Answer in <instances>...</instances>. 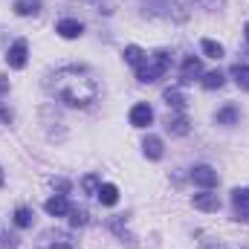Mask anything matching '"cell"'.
Masks as SVG:
<instances>
[{
	"label": "cell",
	"mask_w": 249,
	"mask_h": 249,
	"mask_svg": "<svg viewBox=\"0 0 249 249\" xmlns=\"http://www.w3.org/2000/svg\"><path fill=\"white\" fill-rule=\"evenodd\" d=\"M32 220H35V212H32V209H26V206H18V209H15V226L29 229Z\"/></svg>",
	"instance_id": "cell-17"
},
{
	"label": "cell",
	"mask_w": 249,
	"mask_h": 249,
	"mask_svg": "<svg viewBox=\"0 0 249 249\" xmlns=\"http://www.w3.org/2000/svg\"><path fill=\"white\" fill-rule=\"evenodd\" d=\"M165 127H168V133H174V136H186L188 130V119H186V113H177V116H168L165 119Z\"/></svg>",
	"instance_id": "cell-11"
},
{
	"label": "cell",
	"mask_w": 249,
	"mask_h": 249,
	"mask_svg": "<svg viewBox=\"0 0 249 249\" xmlns=\"http://www.w3.org/2000/svg\"><path fill=\"white\" fill-rule=\"evenodd\" d=\"M244 32H247V41H249V23H247V29H244Z\"/></svg>",
	"instance_id": "cell-28"
},
{
	"label": "cell",
	"mask_w": 249,
	"mask_h": 249,
	"mask_svg": "<svg viewBox=\"0 0 249 249\" xmlns=\"http://www.w3.org/2000/svg\"><path fill=\"white\" fill-rule=\"evenodd\" d=\"M238 116H241V113H238V107H235V105H226L223 110H217L214 122H217V124H235V122H238Z\"/></svg>",
	"instance_id": "cell-19"
},
{
	"label": "cell",
	"mask_w": 249,
	"mask_h": 249,
	"mask_svg": "<svg viewBox=\"0 0 249 249\" xmlns=\"http://www.w3.org/2000/svg\"><path fill=\"white\" fill-rule=\"evenodd\" d=\"M200 3H206V6H214V3H217V0H200Z\"/></svg>",
	"instance_id": "cell-27"
},
{
	"label": "cell",
	"mask_w": 249,
	"mask_h": 249,
	"mask_svg": "<svg viewBox=\"0 0 249 249\" xmlns=\"http://www.w3.org/2000/svg\"><path fill=\"white\" fill-rule=\"evenodd\" d=\"M18 247V238H12V235H3V249H15Z\"/></svg>",
	"instance_id": "cell-25"
},
{
	"label": "cell",
	"mask_w": 249,
	"mask_h": 249,
	"mask_svg": "<svg viewBox=\"0 0 249 249\" xmlns=\"http://www.w3.org/2000/svg\"><path fill=\"white\" fill-rule=\"evenodd\" d=\"M105 206H116L119 203V188L113 186V183H102V188H99V194H96Z\"/></svg>",
	"instance_id": "cell-13"
},
{
	"label": "cell",
	"mask_w": 249,
	"mask_h": 249,
	"mask_svg": "<svg viewBox=\"0 0 249 249\" xmlns=\"http://www.w3.org/2000/svg\"><path fill=\"white\" fill-rule=\"evenodd\" d=\"M229 75L235 78V84H238L241 90H249V64H235V67L229 70Z\"/></svg>",
	"instance_id": "cell-15"
},
{
	"label": "cell",
	"mask_w": 249,
	"mask_h": 249,
	"mask_svg": "<svg viewBox=\"0 0 249 249\" xmlns=\"http://www.w3.org/2000/svg\"><path fill=\"white\" fill-rule=\"evenodd\" d=\"M151 122H154V110H151V105L139 102V105L130 107V124H133V127H148Z\"/></svg>",
	"instance_id": "cell-6"
},
{
	"label": "cell",
	"mask_w": 249,
	"mask_h": 249,
	"mask_svg": "<svg viewBox=\"0 0 249 249\" xmlns=\"http://www.w3.org/2000/svg\"><path fill=\"white\" fill-rule=\"evenodd\" d=\"M15 12H18L20 18L38 15V12H41V0H18V3H15Z\"/></svg>",
	"instance_id": "cell-20"
},
{
	"label": "cell",
	"mask_w": 249,
	"mask_h": 249,
	"mask_svg": "<svg viewBox=\"0 0 249 249\" xmlns=\"http://www.w3.org/2000/svg\"><path fill=\"white\" fill-rule=\"evenodd\" d=\"M200 75H203V64H200V58H194V55L186 58L183 67H180V81H183V84H191V81L200 78Z\"/></svg>",
	"instance_id": "cell-8"
},
{
	"label": "cell",
	"mask_w": 249,
	"mask_h": 249,
	"mask_svg": "<svg viewBox=\"0 0 249 249\" xmlns=\"http://www.w3.org/2000/svg\"><path fill=\"white\" fill-rule=\"evenodd\" d=\"M44 209H47V214H53V217H64V214H70V200L64 197V194H55V197H50L47 203H44Z\"/></svg>",
	"instance_id": "cell-10"
},
{
	"label": "cell",
	"mask_w": 249,
	"mask_h": 249,
	"mask_svg": "<svg viewBox=\"0 0 249 249\" xmlns=\"http://www.w3.org/2000/svg\"><path fill=\"white\" fill-rule=\"evenodd\" d=\"M53 249H72V247H70L67 241H61V244H55V247H53Z\"/></svg>",
	"instance_id": "cell-26"
},
{
	"label": "cell",
	"mask_w": 249,
	"mask_h": 249,
	"mask_svg": "<svg viewBox=\"0 0 249 249\" xmlns=\"http://www.w3.org/2000/svg\"><path fill=\"white\" fill-rule=\"evenodd\" d=\"M70 223H72V226H84V223H87V212H81V209H70Z\"/></svg>",
	"instance_id": "cell-23"
},
{
	"label": "cell",
	"mask_w": 249,
	"mask_h": 249,
	"mask_svg": "<svg viewBox=\"0 0 249 249\" xmlns=\"http://www.w3.org/2000/svg\"><path fill=\"white\" fill-rule=\"evenodd\" d=\"M194 209H200V212H220V197L217 194H212V191H200V194H194Z\"/></svg>",
	"instance_id": "cell-7"
},
{
	"label": "cell",
	"mask_w": 249,
	"mask_h": 249,
	"mask_svg": "<svg viewBox=\"0 0 249 249\" xmlns=\"http://www.w3.org/2000/svg\"><path fill=\"white\" fill-rule=\"evenodd\" d=\"M50 87H53V93L61 99L64 105H70V107H87L99 96L96 78L87 70H81V67H64V70H58L53 75Z\"/></svg>",
	"instance_id": "cell-1"
},
{
	"label": "cell",
	"mask_w": 249,
	"mask_h": 249,
	"mask_svg": "<svg viewBox=\"0 0 249 249\" xmlns=\"http://www.w3.org/2000/svg\"><path fill=\"white\" fill-rule=\"evenodd\" d=\"M209 249H220V247H209Z\"/></svg>",
	"instance_id": "cell-30"
},
{
	"label": "cell",
	"mask_w": 249,
	"mask_h": 249,
	"mask_svg": "<svg viewBox=\"0 0 249 249\" xmlns=\"http://www.w3.org/2000/svg\"><path fill=\"white\" fill-rule=\"evenodd\" d=\"M162 99H165V105H168V107H174L177 113H183V110H186V99H183V93H180L177 87H168V90L162 93Z\"/></svg>",
	"instance_id": "cell-12"
},
{
	"label": "cell",
	"mask_w": 249,
	"mask_h": 249,
	"mask_svg": "<svg viewBox=\"0 0 249 249\" xmlns=\"http://www.w3.org/2000/svg\"><path fill=\"white\" fill-rule=\"evenodd\" d=\"M142 151H145L148 160H160V157H162V139H160V136H148V139L142 142Z\"/></svg>",
	"instance_id": "cell-14"
},
{
	"label": "cell",
	"mask_w": 249,
	"mask_h": 249,
	"mask_svg": "<svg viewBox=\"0 0 249 249\" xmlns=\"http://www.w3.org/2000/svg\"><path fill=\"white\" fill-rule=\"evenodd\" d=\"M81 188H84L87 194H99V188H102V183H99V177H96V174H87V177L81 180Z\"/></svg>",
	"instance_id": "cell-22"
},
{
	"label": "cell",
	"mask_w": 249,
	"mask_h": 249,
	"mask_svg": "<svg viewBox=\"0 0 249 249\" xmlns=\"http://www.w3.org/2000/svg\"><path fill=\"white\" fill-rule=\"evenodd\" d=\"M191 180H194V186H200V188H214L217 186V171L212 165H194L191 168Z\"/></svg>",
	"instance_id": "cell-3"
},
{
	"label": "cell",
	"mask_w": 249,
	"mask_h": 249,
	"mask_svg": "<svg viewBox=\"0 0 249 249\" xmlns=\"http://www.w3.org/2000/svg\"><path fill=\"white\" fill-rule=\"evenodd\" d=\"M0 186H3V171H0Z\"/></svg>",
	"instance_id": "cell-29"
},
{
	"label": "cell",
	"mask_w": 249,
	"mask_h": 249,
	"mask_svg": "<svg viewBox=\"0 0 249 249\" xmlns=\"http://www.w3.org/2000/svg\"><path fill=\"white\" fill-rule=\"evenodd\" d=\"M55 32H58L61 38H67V41H72V38H78V35L84 32V26H81L75 18H64V20L55 23Z\"/></svg>",
	"instance_id": "cell-9"
},
{
	"label": "cell",
	"mask_w": 249,
	"mask_h": 249,
	"mask_svg": "<svg viewBox=\"0 0 249 249\" xmlns=\"http://www.w3.org/2000/svg\"><path fill=\"white\" fill-rule=\"evenodd\" d=\"M223 72L220 70H212V72H203V87L206 90H217V87H223Z\"/></svg>",
	"instance_id": "cell-21"
},
{
	"label": "cell",
	"mask_w": 249,
	"mask_h": 249,
	"mask_svg": "<svg viewBox=\"0 0 249 249\" xmlns=\"http://www.w3.org/2000/svg\"><path fill=\"white\" fill-rule=\"evenodd\" d=\"M168 67H171V55L165 53V50H160V53H154V55H148L145 61L136 67V78L142 81V84H151V81H160L165 72H168Z\"/></svg>",
	"instance_id": "cell-2"
},
{
	"label": "cell",
	"mask_w": 249,
	"mask_h": 249,
	"mask_svg": "<svg viewBox=\"0 0 249 249\" xmlns=\"http://www.w3.org/2000/svg\"><path fill=\"white\" fill-rule=\"evenodd\" d=\"M122 55H124V61L130 64V67H139V64L148 58V55H145V50H142V47H136V44H127Z\"/></svg>",
	"instance_id": "cell-16"
},
{
	"label": "cell",
	"mask_w": 249,
	"mask_h": 249,
	"mask_svg": "<svg viewBox=\"0 0 249 249\" xmlns=\"http://www.w3.org/2000/svg\"><path fill=\"white\" fill-rule=\"evenodd\" d=\"M232 206H235V217L249 223V188H235L232 191Z\"/></svg>",
	"instance_id": "cell-5"
},
{
	"label": "cell",
	"mask_w": 249,
	"mask_h": 249,
	"mask_svg": "<svg viewBox=\"0 0 249 249\" xmlns=\"http://www.w3.org/2000/svg\"><path fill=\"white\" fill-rule=\"evenodd\" d=\"M200 50H203L209 58H214V61L223 58V47H220L217 41H212V38H203V41H200Z\"/></svg>",
	"instance_id": "cell-18"
},
{
	"label": "cell",
	"mask_w": 249,
	"mask_h": 249,
	"mask_svg": "<svg viewBox=\"0 0 249 249\" xmlns=\"http://www.w3.org/2000/svg\"><path fill=\"white\" fill-rule=\"evenodd\" d=\"M26 55H29V47H26V41H15L12 47H9V55H6V61L12 70H23L26 67Z\"/></svg>",
	"instance_id": "cell-4"
},
{
	"label": "cell",
	"mask_w": 249,
	"mask_h": 249,
	"mask_svg": "<svg viewBox=\"0 0 249 249\" xmlns=\"http://www.w3.org/2000/svg\"><path fill=\"white\" fill-rule=\"evenodd\" d=\"M53 188H55L58 194H64V197H67V191H70V183H67V180H61V177H58V180H53Z\"/></svg>",
	"instance_id": "cell-24"
}]
</instances>
